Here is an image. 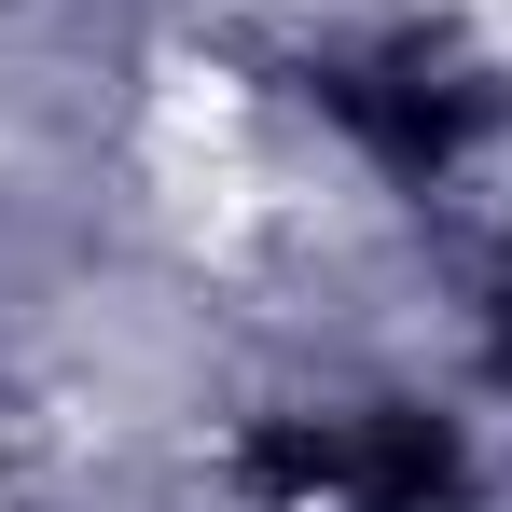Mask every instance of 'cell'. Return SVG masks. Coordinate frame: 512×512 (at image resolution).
I'll return each instance as SVG.
<instances>
[{"mask_svg": "<svg viewBox=\"0 0 512 512\" xmlns=\"http://www.w3.org/2000/svg\"><path fill=\"white\" fill-rule=\"evenodd\" d=\"M236 471H250L263 499H291V512H443V499H457V429L416 416V402L263 416Z\"/></svg>", "mask_w": 512, "mask_h": 512, "instance_id": "1", "label": "cell"}, {"mask_svg": "<svg viewBox=\"0 0 512 512\" xmlns=\"http://www.w3.org/2000/svg\"><path fill=\"white\" fill-rule=\"evenodd\" d=\"M499 374H512V333H499Z\"/></svg>", "mask_w": 512, "mask_h": 512, "instance_id": "2", "label": "cell"}]
</instances>
